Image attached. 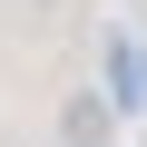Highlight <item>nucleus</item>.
<instances>
[{
    "label": "nucleus",
    "mask_w": 147,
    "mask_h": 147,
    "mask_svg": "<svg viewBox=\"0 0 147 147\" xmlns=\"http://www.w3.org/2000/svg\"><path fill=\"white\" fill-rule=\"evenodd\" d=\"M137 49H147V39H127V30L108 39V88H118V98H137Z\"/></svg>",
    "instance_id": "f03ea898"
},
{
    "label": "nucleus",
    "mask_w": 147,
    "mask_h": 147,
    "mask_svg": "<svg viewBox=\"0 0 147 147\" xmlns=\"http://www.w3.org/2000/svg\"><path fill=\"white\" fill-rule=\"evenodd\" d=\"M118 118H127L118 88H79V98L59 108V147H118Z\"/></svg>",
    "instance_id": "f257e3e1"
},
{
    "label": "nucleus",
    "mask_w": 147,
    "mask_h": 147,
    "mask_svg": "<svg viewBox=\"0 0 147 147\" xmlns=\"http://www.w3.org/2000/svg\"><path fill=\"white\" fill-rule=\"evenodd\" d=\"M127 108H147V49H137V98H127Z\"/></svg>",
    "instance_id": "7ed1b4c3"
},
{
    "label": "nucleus",
    "mask_w": 147,
    "mask_h": 147,
    "mask_svg": "<svg viewBox=\"0 0 147 147\" xmlns=\"http://www.w3.org/2000/svg\"><path fill=\"white\" fill-rule=\"evenodd\" d=\"M49 147H59V137H49Z\"/></svg>",
    "instance_id": "20e7f679"
}]
</instances>
